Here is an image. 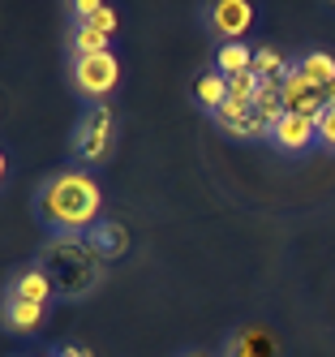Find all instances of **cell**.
<instances>
[{"label": "cell", "mask_w": 335, "mask_h": 357, "mask_svg": "<svg viewBox=\"0 0 335 357\" xmlns=\"http://www.w3.org/2000/svg\"><path fill=\"white\" fill-rule=\"evenodd\" d=\"M180 357H211V353H180Z\"/></svg>", "instance_id": "24"}, {"label": "cell", "mask_w": 335, "mask_h": 357, "mask_svg": "<svg viewBox=\"0 0 335 357\" xmlns=\"http://www.w3.org/2000/svg\"><path fill=\"white\" fill-rule=\"evenodd\" d=\"M318 146L335 155V104H327L318 112Z\"/></svg>", "instance_id": "19"}, {"label": "cell", "mask_w": 335, "mask_h": 357, "mask_svg": "<svg viewBox=\"0 0 335 357\" xmlns=\"http://www.w3.org/2000/svg\"><path fill=\"white\" fill-rule=\"evenodd\" d=\"M202 17H206V31H211L219 43H245L258 13H254L249 0H215V5L202 9Z\"/></svg>", "instance_id": "5"}, {"label": "cell", "mask_w": 335, "mask_h": 357, "mask_svg": "<svg viewBox=\"0 0 335 357\" xmlns=\"http://www.w3.org/2000/svg\"><path fill=\"white\" fill-rule=\"evenodd\" d=\"M69 47H73V56H95V52H112V39L103 35V31H95L91 22H82V26L73 31Z\"/></svg>", "instance_id": "16"}, {"label": "cell", "mask_w": 335, "mask_h": 357, "mask_svg": "<svg viewBox=\"0 0 335 357\" xmlns=\"http://www.w3.org/2000/svg\"><path fill=\"white\" fill-rule=\"evenodd\" d=\"M86 241L95 245V254H99L103 263H116V259H125V254H129V233H125L120 220H99L91 233H86Z\"/></svg>", "instance_id": "11"}, {"label": "cell", "mask_w": 335, "mask_h": 357, "mask_svg": "<svg viewBox=\"0 0 335 357\" xmlns=\"http://www.w3.org/2000/svg\"><path fill=\"white\" fill-rule=\"evenodd\" d=\"M194 99H198V108L202 112H219L224 104H228V78H224V73H202V78H198V86H194Z\"/></svg>", "instance_id": "13"}, {"label": "cell", "mask_w": 335, "mask_h": 357, "mask_svg": "<svg viewBox=\"0 0 335 357\" xmlns=\"http://www.w3.org/2000/svg\"><path fill=\"white\" fill-rule=\"evenodd\" d=\"M279 95H283V112H297V116L318 121V112L327 108V95L297 69V61H288V69L279 73Z\"/></svg>", "instance_id": "6"}, {"label": "cell", "mask_w": 335, "mask_h": 357, "mask_svg": "<svg viewBox=\"0 0 335 357\" xmlns=\"http://www.w3.org/2000/svg\"><path fill=\"white\" fill-rule=\"evenodd\" d=\"M5 176H9V160H5V151H0V185H5Z\"/></svg>", "instance_id": "23"}, {"label": "cell", "mask_w": 335, "mask_h": 357, "mask_svg": "<svg viewBox=\"0 0 335 357\" xmlns=\"http://www.w3.org/2000/svg\"><path fill=\"white\" fill-rule=\"evenodd\" d=\"M56 357H91V353H86V349H77V344H69V349H61Z\"/></svg>", "instance_id": "22"}, {"label": "cell", "mask_w": 335, "mask_h": 357, "mask_svg": "<svg viewBox=\"0 0 335 357\" xmlns=\"http://www.w3.org/2000/svg\"><path fill=\"white\" fill-rule=\"evenodd\" d=\"M297 69H301L305 78L322 91V95H327V91H335V56H331V52H305V56L297 61Z\"/></svg>", "instance_id": "14"}, {"label": "cell", "mask_w": 335, "mask_h": 357, "mask_svg": "<svg viewBox=\"0 0 335 357\" xmlns=\"http://www.w3.org/2000/svg\"><path fill=\"white\" fill-rule=\"evenodd\" d=\"M35 263L43 267V275L52 280V293L61 301L91 297L103 284V275H108V263L95 254V245L86 237H47Z\"/></svg>", "instance_id": "2"}, {"label": "cell", "mask_w": 335, "mask_h": 357, "mask_svg": "<svg viewBox=\"0 0 335 357\" xmlns=\"http://www.w3.org/2000/svg\"><path fill=\"white\" fill-rule=\"evenodd\" d=\"M275 151L283 155H305L309 146H318V121L314 116H297V112H283L275 125H271V138H267Z\"/></svg>", "instance_id": "8"}, {"label": "cell", "mask_w": 335, "mask_h": 357, "mask_svg": "<svg viewBox=\"0 0 335 357\" xmlns=\"http://www.w3.org/2000/svg\"><path fill=\"white\" fill-rule=\"evenodd\" d=\"M112 142H116V112H112V104H86L82 116H77V125H73V138H69L73 164L77 168H99L112 155Z\"/></svg>", "instance_id": "3"}, {"label": "cell", "mask_w": 335, "mask_h": 357, "mask_svg": "<svg viewBox=\"0 0 335 357\" xmlns=\"http://www.w3.org/2000/svg\"><path fill=\"white\" fill-rule=\"evenodd\" d=\"M35 220L43 224L47 237H86L103 220V190L91 168H56L35 190Z\"/></svg>", "instance_id": "1"}, {"label": "cell", "mask_w": 335, "mask_h": 357, "mask_svg": "<svg viewBox=\"0 0 335 357\" xmlns=\"http://www.w3.org/2000/svg\"><path fill=\"white\" fill-rule=\"evenodd\" d=\"M91 26H95V31H103V35L112 39V35H116V26H120V17H116V9H108V5H103V9L95 13V22H91Z\"/></svg>", "instance_id": "20"}, {"label": "cell", "mask_w": 335, "mask_h": 357, "mask_svg": "<svg viewBox=\"0 0 335 357\" xmlns=\"http://www.w3.org/2000/svg\"><path fill=\"white\" fill-rule=\"evenodd\" d=\"M283 69H288V56H283L279 47H258V52H254V73H258V78H263V82L279 78Z\"/></svg>", "instance_id": "17"}, {"label": "cell", "mask_w": 335, "mask_h": 357, "mask_svg": "<svg viewBox=\"0 0 335 357\" xmlns=\"http://www.w3.org/2000/svg\"><path fill=\"white\" fill-rule=\"evenodd\" d=\"M5 297L9 301H31V305H47L52 297V280L43 275V267L39 263H31V267H22L13 280H9V289H5Z\"/></svg>", "instance_id": "10"}, {"label": "cell", "mask_w": 335, "mask_h": 357, "mask_svg": "<svg viewBox=\"0 0 335 357\" xmlns=\"http://www.w3.org/2000/svg\"><path fill=\"white\" fill-rule=\"evenodd\" d=\"M215 125L237 138V142H254V138H271V121L258 112L254 104H237V99H228V104L215 112Z\"/></svg>", "instance_id": "7"}, {"label": "cell", "mask_w": 335, "mask_h": 357, "mask_svg": "<svg viewBox=\"0 0 335 357\" xmlns=\"http://www.w3.org/2000/svg\"><path fill=\"white\" fill-rule=\"evenodd\" d=\"M215 73H224V78L254 73V47L249 43H219L215 47Z\"/></svg>", "instance_id": "12"}, {"label": "cell", "mask_w": 335, "mask_h": 357, "mask_svg": "<svg viewBox=\"0 0 335 357\" xmlns=\"http://www.w3.org/2000/svg\"><path fill=\"white\" fill-rule=\"evenodd\" d=\"M69 78H73V91L82 95L86 104H108V95L120 86V61H116V52L73 56Z\"/></svg>", "instance_id": "4"}, {"label": "cell", "mask_w": 335, "mask_h": 357, "mask_svg": "<svg viewBox=\"0 0 335 357\" xmlns=\"http://www.w3.org/2000/svg\"><path fill=\"white\" fill-rule=\"evenodd\" d=\"M258 91H263V78H258V73L228 78V99H237V104H258Z\"/></svg>", "instance_id": "18"}, {"label": "cell", "mask_w": 335, "mask_h": 357, "mask_svg": "<svg viewBox=\"0 0 335 357\" xmlns=\"http://www.w3.org/2000/svg\"><path fill=\"white\" fill-rule=\"evenodd\" d=\"M103 5H99V0H73V5H69V13L77 17V26H82V22H95V13H99Z\"/></svg>", "instance_id": "21"}, {"label": "cell", "mask_w": 335, "mask_h": 357, "mask_svg": "<svg viewBox=\"0 0 335 357\" xmlns=\"http://www.w3.org/2000/svg\"><path fill=\"white\" fill-rule=\"evenodd\" d=\"M224 357H279V340L271 336L267 327L245 323V327H237L224 340Z\"/></svg>", "instance_id": "9"}, {"label": "cell", "mask_w": 335, "mask_h": 357, "mask_svg": "<svg viewBox=\"0 0 335 357\" xmlns=\"http://www.w3.org/2000/svg\"><path fill=\"white\" fill-rule=\"evenodd\" d=\"M0 323H5L9 331H35L43 323V305H31V301H9L0 305Z\"/></svg>", "instance_id": "15"}]
</instances>
